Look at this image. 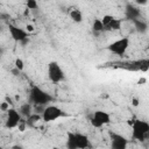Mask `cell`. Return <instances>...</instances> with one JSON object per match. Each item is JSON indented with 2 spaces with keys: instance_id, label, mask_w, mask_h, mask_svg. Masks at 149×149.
<instances>
[{
  "instance_id": "ac0fdd59",
  "label": "cell",
  "mask_w": 149,
  "mask_h": 149,
  "mask_svg": "<svg viewBox=\"0 0 149 149\" xmlns=\"http://www.w3.org/2000/svg\"><path fill=\"white\" fill-rule=\"evenodd\" d=\"M133 22H134L135 28H136L137 31H140V33H146V31L148 30V24H147V22H144L143 20L137 19V20H135V21H133Z\"/></svg>"
},
{
  "instance_id": "ba28073f",
  "label": "cell",
  "mask_w": 149,
  "mask_h": 149,
  "mask_svg": "<svg viewBox=\"0 0 149 149\" xmlns=\"http://www.w3.org/2000/svg\"><path fill=\"white\" fill-rule=\"evenodd\" d=\"M8 31H9V34H10V37H12L15 42H21V43H27V42H28L29 34H28L24 29L19 28L17 26L9 23V24H8Z\"/></svg>"
},
{
  "instance_id": "8fae6325",
  "label": "cell",
  "mask_w": 149,
  "mask_h": 149,
  "mask_svg": "<svg viewBox=\"0 0 149 149\" xmlns=\"http://www.w3.org/2000/svg\"><path fill=\"white\" fill-rule=\"evenodd\" d=\"M109 137H111V149H127L128 140L125 136L114 132H109Z\"/></svg>"
},
{
  "instance_id": "7402d4cb",
  "label": "cell",
  "mask_w": 149,
  "mask_h": 149,
  "mask_svg": "<svg viewBox=\"0 0 149 149\" xmlns=\"http://www.w3.org/2000/svg\"><path fill=\"white\" fill-rule=\"evenodd\" d=\"M26 120H22L21 119V121L19 122V125H17V127H19V130L20 132H24V128H26Z\"/></svg>"
},
{
  "instance_id": "f1b7e54d",
  "label": "cell",
  "mask_w": 149,
  "mask_h": 149,
  "mask_svg": "<svg viewBox=\"0 0 149 149\" xmlns=\"http://www.w3.org/2000/svg\"><path fill=\"white\" fill-rule=\"evenodd\" d=\"M0 54H1V49H0Z\"/></svg>"
},
{
  "instance_id": "ffe728a7",
  "label": "cell",
  "mask_w": 149,
  "mask_h": 149,
  "mask_svg": "<svg viewBox=\"0 0 149 149\" xmlns=\"http://www.w3.org/2000/svg\"><path fill=\"white\" fill-rule=\"evenodd\" d=\"M14 65H15V69L19 70L20 72H21V71L23 70V68H24V63H23V61H22L21 58H16Z\"/></svg>"
},
{
  "instance_id": "e0dca14e",
  "label": "cell",
  "mask_w": 149,
  "mask_h": 149,
  "mask_svg": "<svg viewBox=\"0 0 149 149\" xmlns=\"http://www.w3.org/2000/svg\"><path fill=\"white\" fill-rule=\"evenodd\" d=\"M66 148L68 149H77L76 146V136L73 132L68 133V140H66Z\"/></svg>"
},
{
  "instance_id": "d4e9b609",
  "label": "cell",
  "mask_w": 149,
  "mask_h": 149,
  "mask_svg": "<svg viewBox=\"0 0 149 149\" xmlns=\"http://www.w3.org/2000/svg\"><path fill=\"white\" fill-rule=\"evenodd\" d=\"M139 99L137 98H133V106H139Z\"/></svg>"
},
{
  "instance_id": "7c38bea8",
  "label": "cell",
  "mask_w": 149,
  "mask_h": 149,
  "mask_svg": "<svg viewBox=\"0 0 149 149\" xmlns=\"http://www.w3.org/2000/svg\"><path fill=\"white\" fill-rule=\"evenodd\" d=\"M76 136V146L77 149H86L90 147V140L87 135L81 134V133H74Z\"/></svg>"
},
{
  "instance_id": "7a4b0ae2",
  "label": "cell",
  "mask_w": 149,
  "mask_h": 149,
  "mask_svg": "<svg viewBox=\"0 0 149 149\" xmlns=\"http://www.w3.org/2000/svg\"><path fill=\"white\" fill-rule=\"evenodd\" d=\"M54 100V97L50 95L48 92L42 90L38 86H33L30 90V104L40 105V106H48L49 102Z\"/></svg>"
},
{
  "instance_id": "8992f818",
  "label": "cell",
  "mask_w": 149,
  "mask_h": 149,
  "mask_svg": "<svg viewBox=\"0 0 149 149\" xmlns=\"http://www.w3.org/2000/svg\"><path fill=\"white\" fill-rule=\"evenodd\" d=\"M129 47V38L128 37H121L114 42H112L108 47H107V50H109L111 52L118 55V56H123L125 52L127 51Z\"/></svg>"
},
{
  "instance_id": "603a6c76",
  "label": "cell",
  "mask_w": 149,
  "mask_h": 149,
  "mask_svg": "<svg viewBox=\"0 0 149 149\" xmlns=\"http://www.w3.org/2000/svg\"><path fill=\"white\" fill-rule=\"evenodd\" d=\"M0 109H1V111L7 112V111L9 109V102H2V104H1V106H0Z\"/></svg>"
},
{
  "instance_id": "4316f807",
  "label": "cell",
  "mask_w": 149,
  "mask_h": 149,
  "mask_svg": "<svg viewBox=\"0 0 149 149\" xmlns=\"http://www.w3.org/2000/svg\"><path fill=\"white\" fill-rule=\"evenodd\" d=\"M12 149H23V147H22V146H17V144H16V146H13V147H12Z\"/></svg>"
},
{
  "instance_id": "277c9868",
  "label": "cell",
  "mask_w": 149,
  "mask_h": 149,
  "mask_svg": "<svg viewBox=\"0 0 149 149\" xmlns=\"http://www.w3.org/2000/svg\"><path fill=\"white\" fill-rule=\"evenodd\" d=\"M68 116V114L59 107L55 106V105H48L45 106L43 113H42V120L44 122H51L55 121L59 118H64Z\"/></svg>"
},
{
  "instance_id": "83f0119b",
  "label": "cell",
  "mask_w": 149,
  "mask_h": 149,
  "mask_svg": "<svg viewBox=\"0 0 149 149\" xmlns=\"http://www.w3.org/2000/svg\"><path fill=\"white\" fill-rule=\"evenodd\" d=\"M52 149H59V148H57V147H54V148H52Z\"/></svg>"
},
{
  "instance_id": "4fadbf2b",
  "label": "cell",
  "mask_w": 149,
  "mask_h": 149,
  "mask_svg": "<svg viewBox=\"0 0 149 149\" xmlns=\"http://www.w3.org/2000/svg\"><path fill=\"white\" fill-rule=\"evenodd\" d=\"M140 15H141V12L137 7H135L134 5H130V3L127 5V7H126V17L128 20L135 21V20L140 19Z\"/></svg>"
},
{
  "instance_id": "9a60e30c",
  "label": "cell",
  "mask_w": 149,
  "mask_h": 149,
  "mask_svg": "<svg viewBox=\"0 0 149 149\" xmlns=\"http://www.w3.org/2000/svg\"><path fill=\"white\" fill-rule=\"evenodd\" d=\"M40 120H42V115H41V114L31 113V114L26 119V125H27L28 127H34L35 123H37Z\"/></svg>"
},
{
  "instance_id": "9c48e42d",
  "label": "cell",
  "mask_w": 149,
  "mask_h": 149,
  "mask_svg": "<svg viewBox=\"0 0 149 149\" xmlns=\"http://www.w3.org/2000/svg\"><path fill=\"white\" fill-rule=\"evenodd\" d=\"M101 23L104 26V30L115 31V30H119L121 28L122 20L116 19L113 15H104L102 19H101Z\"/></svg>"
},
{
  "instance_id": "6da1fadb",
  "label": "cell",
  "mask_w": 149,
  "mask_h": 149,
  "mask_svg": "<svg viewBox=\"0 0 149 149\" xmlns=\"http://www.w3.org/2000/svg\"><path fill=\"white\" fill-rule=\"evenodd\" d=\"M112 66L114 68H121L128 71H148L149 69V59L143 58L140 61H132V62H113L111 63Z\"/></svg>"
},
{
  "instance_id": "484cf974",
  "label": "cell",
  "mask_w": 149,
  "mask_h": 149,
  "mask_svg": "<svg viewBox=\"0 0 149 149\" xmlns=\"http://www.w3.org/2000/svg\"><path fill=\"white\" fill-rule=\"evenodd\" d=\"M136 3H139V5H147L148 1H147V0H143V1H136Z\"/></svg>"
},
{
  "instance_id": "d6986e66",
  "label": "cell",
  "mask_w": 149,
  "mask_h": 149,
  "mask_svg": "<svg viewBox=\"0 0 149 149\" xmlns=\"http://www.w3.org/2000/svg\"><path fill=\"white\" fill-rule=\"evenodd\" d=\"M92 29H93V31H95V33H101V31H104V26H102L100 19H95V20L93 21V23H92Z\"/></svg>"
},
{
  "instance_id": "52a82bcc",
  "label": "cell",
  "mask_w": 149,
  "mask_h": 149,
  "mask_svg": "<svg viewBox=\"0 0 149 149\" xmlns=\"http://www.w3.org/2000/svg\"><path fill=\"white\" fill-rule=\"evenodd\" d=\"M90 122L94 128H101L111 122V115L105 111H95L93 112Z\"/></svg>"
},
{
  "instance_id": "5bb4252c",
  "label": "cell",
  "mask_w": 149,
  "mask_h": 149,
  "mask_svg": "<svg viewBox=\"0 0 149 149\" xmlns=\"http://www.w3.org/2000/svg\"><path fill=\"white\" fill-rule=\"evenodd\" d=\"M19 113H20L21 116H23V118L27 119V118L33 113V105H31L30 102H26V104L21 105V107H20V109H19Z\"/></svg>"
},
{
  "instance_id": "cb8c5ba5",
  "label": "cell",
  "mask_w": 149,
  "mask_h": 149,
  "mask_svg": "<svg viewBox=\"0 0 149 149\" xmlns=\"http://www.w3.org/2000/svg\"><path fill=\"white\" fill-rule=\"evenodd\" d=\"M26 31L29 34V33H31V31H34V26L33 24H27L26 26Z\"/></svg>"
},
{
  "instance_id": "30bf717a",
  "label": "cell",
  "mask_w": 149,
  "mask_h": 149,
  "mask_svg": "<svg viewBox=\"0 0 149 149\" xmlns=\"http://www.w3.org/2000/svg\"><path fill=\"white\" fill-rule=\"evenodd\" d=\"M21 119H22V116L20 115V113H19L17 109H15V108H13V107L9 108V109L7 111V118H6V122H5L6 128L12 129V128L17 127L19 122L21 121Z\"/></svg>"
},
{
  "instance_id": "3957f363",
  "label": "cell",
  "mask_w": 149,
  "mask_h": 149,
  "mask_svg": "<svg viewBox=\"0 0 149 149\" xmlns=\"http://www.w3.org/2000/svg\"><path fill=\"white\" fill-rule=\"evenodd\" d=\"M149 135V123L144 120H134L132 123V137L135 141L143 142Z\"/></svg>"
},
{
  "instance_id": "44dd1931",
  "label": "cell",
  "mask_w": 149,
  "mask_h": 149,
  "mask_svg": "<svg viewBox=\"0 0 149 149\" xmlns=\"http://www.w3.org/2000/svg\"><path fill=\"white\" fill-rule=\"evenodd\" d=\"M26 5H27V9H37L38 8V5L35 0H28Z\"/></svg>"
},
{
  "instance_id": "5b68a950",
  "label": "cell",
  "mask_w": 149,
  "mask_h": 149,
  "mask_svg": "<svg viewBox=\"0 0 149 149\" xmlns=\"http://www.w3.org/2000/svg\"><path fill=\"white\" fill-rule=\"evenodd\" d=\"M48 78L52 83H59L65 79V74L57 62H50L48 64Z\"/></svg>"
},
{
  "instance_id": "2e32d148",
  "label": "cell",
  "mask_w": 149,
  "mask_h": 149,
  "mask_svg": "<svg viewBox=\"0 0 149 149\" xmlns=\"http://www.w3.org/2000/svg\"><path fill=\"white\" fill-rule=\"evenodd\" d=\"M70 17H71V20L74 21L76 23H80V22L83 21V14H81V12H80L79 9H77V8H73V9L70 10Z\"/></svg>"
}]
</instances>
